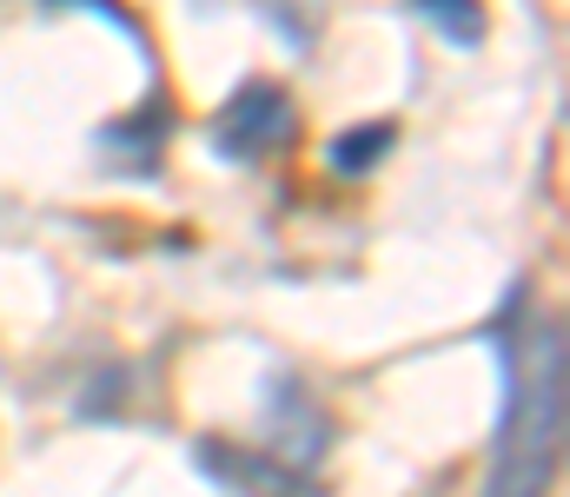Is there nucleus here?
Instances as JSON below:
<instances>
[{
	"instance_id": "20e7f679",
	"label": "nucleus",
	"mask_w": 570,
	"mask_h": 497,
	"mask_svg": "<svg viewBox=\"0 0 570 497\" xmlns=\"http://www.w3.org/2000/svg\"><path fill=\"white\" fill-rule=\"evenodd\" d=\"M392 140H399V127H392V120H365V127H345V133L332 140V166L358 179V172H372V166L392 153Z\"/></svg>"
},
{
	"instance_id": "f257e3e1",
	"label": "nucleus",
	"mask_w": 570,
	"mask_h": 497,
	"mask_svg": "<svg viewBox=\"0 0 570 497\" xmlns=\"http://www.w3.org/2000/svg\"><path fill=\"white\" fill-rule=\"evenodd\" d=\"M491 351L504 365V418L491 438L484 497H551L564 458V326L511 286L504 312L491 319Z\"/></svg>"
},
{
	"instance_id": "f03ea898",
	"label": "nucleus",
	"mask_w": 570,
	"mask_h": 497,
	"mask_svg": "<svg viewBox=\"0 0 570 497\" xmlns=\"http://www.w3.org/2000/svg\"><path fill=\"white\" fill-rule=\"evenodd\" d=\"M285 140H292V100H285L279 87H266V80L239 87V93L219 107V120H213V147L233 166L273 160Z\"/></svg>"
},
{
	"instance_id": "7ed1b4c3",
	"label": "nucleus",
	"mask_w": 570,
	"mask_h": 497,
	"mask_svg": "<svg viewBox=\"0 0 570 497\" xmlns=\"http://www.w3.org/2000/svg\"><path fill=\"white\" fill-rule=\"evenodd\" d=\"M199 465L219 478V485H233V491L246 497H298L292 485V471L285 465H273V458H253V451H239V445H199Z\"/></svg>"
},
{
	"instance_id": "39448f33",
	"label": "nucleus",
	"mask_w": 570,
	"mask_h": 497,
	"mask_svg": "<svg viewBox=\"0 0 570 497\" xmlns=\"http://www.w3.org/2000/svg\"><path fill=\"white\" fill-rule=\"evenodd\" d=\"M425 20H431V27H438V33H451L458 47H471V40L484 33V20H478L471 7H425Z\"/></svg>"
}]
</instances>
